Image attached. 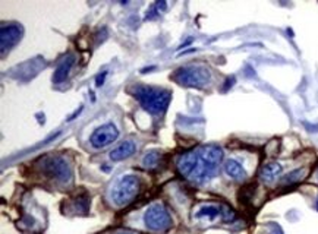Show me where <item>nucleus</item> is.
I'll list each match as a JSON object with an SVG mask.
<instances>
[{
  "instance_id": "nucleus-4",
  "label": "nucleus",
  "mask_w": 318,
  "mask_h": 234,
  "mask_svg": "<svg viewBox=\"0 0 318 234\" xmlns=\"http://www.w3.org/2000/svg\"><path fill=\"white\" fill-rule=\"evenodd\" d=\"M178 84L194 88H202L212 81V73L204 66H185L178 69L172 76Z\"/></svg>"
},
{
  "instance_id": "nucleus-14",
  "label": "nucleus",
  "mask_w": 318,
  "mask_h": 234,
  "mask_svg": "<svg viewBox=\"0 0 318 234\" xmlns=\"http://www.w3.org/2000/svg\"><path fill=\"white\" fill-rule=\"evenodd\" d=\"M280 174H282V166L277 163H272V164H266L260 170V179L264 183H273Z\"/></svg>"
},
{
  "instance_id": "nucleus-12",
  "label": "nucleus",
  "mask_w": 318,
  "mask_h": 234,
  "mask_svg": "<svg viewBox=\"0 0 318 234\" xmlns=\"http://www.w3.org/2000/svg\"><path fill=\"white\" fill-rule=\"evenodd\" d=\"M136 152V144L134 141H125L119 144L113 151H110V158L112 161H124L132 157Z\"/></svg>"
},
{
  "instance_id": "nucleus-6",
  "label": "nucleus",
  "mask_w": 318,
  "mask_h": 234,
  "mask_svg": "<svg viewBox=\"0 0 318 234\" xmlns=\"http://www.w3.org/2000/svg\"><path fill=\"white\" fill-rule=\"evenodd\" d=\"M144 223H146V227L151 232L163 233L169 230L173 221L168 208L163 204H152L144 214Z\"/></svg>"
},
{
  "instance_id": "nucleus-11",
  "label": "nucleus",
  "mask_w": 318,
  "mask_h": 234,
  "mask_svg": "<svg viewBox=\"0 0 318 234\" xmlns=\"http://www.w3.org/2000/svg\"><path fill=\"white\" fill-rule=\"evenodd\" d=\"M75 64V56L74 54H68L60 60V63L58 64L54 73H53V82L54 84H62L66 81V78L69 76V72L72 69V66Z\"/></svg>"
},
{
  "instance_id": "nucleus-5",
  "label": "nucleus",
  "mask_w": 318,
  "mask_h": 234,
  "mask_svg": "<svg viewBox=\"0 0 318 234\" xmlns=\"http://www.w3.org/2000/svg\"><path fill=\"white\" fill-rule=\"evenodd\" d=\"M42 171L46 177H50L59 183H66L72 179V167L60 155L47 157L42 161Z\"/></svg>"
},
{
  "instance_id": "nucleus-21",
  "label": "nucleus",
  "mask_w": 318,
  "mask_h": 234,
  "mask_svg": "<svg viewBox=\"0 0 318 234\" xmlns=\"http://www.w3.org/2000/svg\"><path fill=\"white\" fill-rule=\"evenodd\" d=\"M316 207H317V210H318V199H317V204H316Z\"/></svg>"
},
{
  "instance_id": "nucleus-13",
  "label": "nucleus",
  "mask_w": 318,
  "mask_h": 234,
  "mask_svg": "<svg viewBox=\"0 0 318 234\" xmlns=\"http://www.w3.org/2000/svg\"><path fill=\"white\" fill-rule=\"evenodd\" d=\"M224 171L230 179H234L236 182H244L246 179V171L236 160H228L224 164Z\"/></svg>"
},
{
  "instance_id": "nucleus-19",
  "label": "nucleus",
  "mask_w": 318,
  "mask_h": 234,
  "mask_svg": "<svg viewBox=\"0 0 318 234\" xmlns=\"http://www.w3.org/2000/svg\"><path fill=\"white\" fill-rule=\"evenodd\" d=\"M106 76H107V70H103V73H98V76H97V79H96V85L97 86L103 85V84H104Z\"/></svg>"
},
{
  "instance_id": "nucleus-10",
  "label": "nucleus",
  "mask_w": 318,
  "mask_h": 234,
  "mask_svg": "<svg viewBox=\"0 0 318 234\" xmlns=\"http://www.w3.org/2000/svg\"><path fill=\"white\" fill-rule=\"evenodd\" d=\"M196 158H198V149H191L185 154H182L176 163L178 171L185 176L186 179H190V176L192 174V171L196 166Z\"/></svg>"
},
{
  "instance_id": "nucleus-18",
  "label": "nucleus",
  "mask_w": 318,
  "mask_h": 234,
  "mask_svg": "<svg viewBox=\"0 0 318 234\" xmlns=\"http://www.w3.org/2000/svg\"><path fill=\"white\" fill-rule=\"evenodd\" d=\"M268 230H270V234H284L283 230H282V227L278 224H276V223H272L268 226Z\"/></svg>"
},
{
  "instance_id": "nucleus-20",
  "label": "nucleus",
  "mask_w": 318,
  "mask_h": 234,
  "mask_svg": "<svg viewBox=\"0 0 318 234\" xmlns=\"http://www.w3.org/2000/svg\"><path fill=\"white\" fill-rule=\"evenodd\" d=\"M81 111H82V106L80 107V108H78V110H76V111H75V113H74V114L70 116V117H69V120H74V119H75V117H76V116H78V114L81 113Z\"/></svg>"
},
{
  "instance_id": "nucleus-15",
  "label": "nucleus",
  "mask_w": 318,
  "mask_h": 234,
  "mask_svg": "<svg viewBox=\"0 0 318 234\" xmlns=\"http://www.w3.org/2000/svg\"><path fill=\"white\" fill-rule=\"evenodd\" d=\"M72 208L76 214H86L90 210V196L88 195H81L76 196L72 202Z\"/></svg>"
},
{
  "instance_id": "nucleus-16",
  "label": "nucleus",
  "mask_w": 318,
  "mask_h": 234,
  "mask_svg": "<svg viewBox=\"0 0 318 234\" xmlns=\"http://www.w3.org/2000/svg\"><path fill=\"white\" fill-rule=\"evenodd\" d=\"M162 161V154L158 151H150L142 158V166L146 169H156Z\"/></svg>"
},
{
  "instance_id": "nucleus-9",
  "label": "nucleus",
  "mask_w": 318,
  "mask_h": 234,
  "mask_svg": "<svg viewBox=\"0 0 318 234\" xmlns=\"http://www.w3.org/2000/svg\"><path fill=\"white\" fill-rule=\"evenodd\" d=\"M24 29L18 23H3L0 31V41H2V54L4 56L6 51H9L12 47L21 41Z\"/></svg>"
},
{
  "instance_id": "nucleus-3",
  "label": "nucleus",
  "mask_w": 318,
  "mask_h": 234,
  "mask_svg": "<svg viewBox=\"0 0 318 234\" xmlns=\"http://www.w3.org/2000/svg\"><path fill=\"white\" fill-rule=\"evenodd\" d=\"M141 191V182L138 177L135 176H124L118 180V183L113 186L112 189V201L118 205V207H126L132 201H135V198L138 196V193Z\"/></svg>"
},
{
  "instance_id": "nucleus-7",
  "label": "nucleus",
  "mask_w": 318,
  "mask_h": 234,
  "mask_svg": "<svg viewBox=\"0 0 318 234\" xmlns=\"http://www.w3.org/2000/svg\"><path fill=\"white\" fill-rule=\"evenodd\" d=\"M192 218L200 221H214L220 218L224 223H230L234 220V211L228 205L201 204L200 207H196V210H194Z\"/></svg>"
},
{
  "instance_id": "nucleus-2",
  "label": "nucleus",
  "mask_w": 318,
  "mask_h": 234,
  "mask_svg": "<svg viewBox=\"0 0 318 234\" xmlns=\"http://www.w3.org/2000/svg\"><path fill=\"white\" fill-rule=\"evenodd\" d=\"M132 95L151 114H163L170 104L172 92L169 89L150 85H132Z\"/></svg>"
},
{
  "instance_id": "nucleus-8",
  "label": "nucleus",
  "mask_w": 318,
  "mask_h": 234,
  "mask_svg": "<svg viewBox=\"0 0 318 234\" xmlns=\"http://www.w3.org/2000/svg\"><path fill=\"white\" fill-rule=\"evenodd\" d=\"M118 138H119V129L116 128L113 123H106V125L97 128L92 132L90 142H91L92 148L100 149L113 144Z\"/></svg>"
},
{
  "instance_id": "nucleus-1",
  "label": "nucleus",
  "mask_w": 318,
  "mask_h": 234,
  "mask_svg": "<svg viewBox=\"0 0 318 234\" xmlns=\"http://www.w3.org/2000/svg\"><path fill=\"white\" fill-rule=\"evenodd\" d=\"M222 160H223V151L218 145H206L200 148L196 166L190 176V180L200 185L212 180L218 170Z\"/></svg>"
},
{
  "instance_id": "nucleus-17",
  "label": "nucleus",
  "mask_w": 318,
  "mask_h": 234,
  "mask_svg": "<svg viewBox=\"0 0 318 234\" xmlns=\"http://www.w3.org/2000/svg\"><path fill=\"white\" fill-rule=\"evenodd\" d=\"M305 173L306 171L304 169H298V170L290 171L289 174H286L283 179H282V185L283 186H290V185H295L298 182H300L304 177H305Z\"/></svg>"
}]
</instances>
